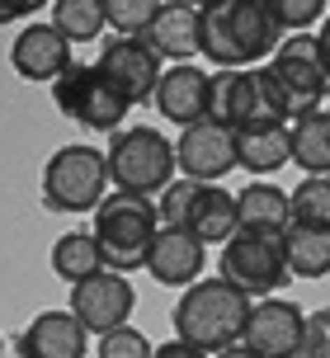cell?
<instances>
[{"instance_id": "1", "label": "cell", "mask_w": 330, "mask_h": 358, "mask_svg": "<svg viewBox=\"0 0 330 358\" xmlns=\"http://www.w3.org/2000/svg\"><path fill=\"white\" fill-rule=\"evenodd\" d=\"M250 297L236 292L222 278H199L194 287H184L180 302H175V340L194 344L203 354H227L245 340V325H250Z\"/></svg>"}, {"instance_id": "2", "label": "cell", "mask_w": 330, "mask_h": 358, "mask_svg": "<svg viewBox=\"0 0 330 358\" xmlns=\"http://www.w3.org/2000/svg\"><path fill=\"white\" fill-rule=\"evenodd\" d=\"M161 227L165 222H161L156 198H137V194L113 189V194L94 208V245L104 255V268H109V273L147 268Z\"/></svg>"}, {"instance_id": "3", "label": "cell", "mask_w": 330, "mask_h": 358, "mask_svg": "<svg viewBox=\"0 0 330 358\" xmlns=\"http://www.w3.org/2000/svg\"><path fill=\"white\" fill-rule=\"evenodd\" d=\"M109 161L104 151L90 142H66L57 146L48 165H43V203L52 213H66V217H80V213H94L104 198H109Z\"/></svg>"}, {"instance_id": "4", "label": "cell", "mask_w": 330, "mask_h": 358, "mask_svg": "<svg viewBox=\"0 0 330 358\" xmlns=\"http://www.w3.org/2000/svg\"><path fill=\"white\" fill-rule=\"evenodd\" d=\"M104 161H109L113 189L137 194V198L165 194L175 184V170H180L175 165V142L165 132H156V127H123V132H113Z\"/></svg>"}, {"instance_id": "5", "label": "cell", "mask_w": 330, "mask_h": 358, "mask_svg": "<svg viewBox=\"0 0 330 358\" xmlns=\"http://www.w3.org/2000/svg\"><path fill=\"white\" fill-rule=\"evenodd\" d=\"M217 278L245 292L250 302H264L269 292L288 283V259H283V236L264 231H236L217 255Z\"/></svg>"}, {"instance_id": "6", "label": "cell", "mask_w": 330, "mask_h": 358, "mask_svg": "<svg viewBox=\"0 0 330 358\" xmlns=\"http://www.w3.org/2000/svg\"><path fill=\"white\" fill-rule=\"evenodd\" d=\"M52 104L66 118H76L80 127H90V132H123V118H128V108H132L99 76V66H80V62L66 76L52 80Z\"/></svg>"}, {"instance_id": "7", "label": "cell", "mask_w": 330, "mask_h": 358, "mask_svg": "<svg viewBox=\"0 0 330 358\" xmlns=\"http://www.w3.org/2000/svg\"><path fill=\"white\" fill-rule=\"evenodd\" d=\"M269 76L288 94V108H293L297 118L302 113H316L321 99L330 94V71H326V62H321L316 34H288L283 38L274 62H269Z\"/></svg>"}, {"instance_id": "8", "label": "cell", "mask_w": 330, "mask_h": 358, "mask_svg": "<svg viewBox=\"0 0 330 358\" xmlns=\"http://www.w3.org/2000/svg\"><path fill=\"white\" fill-rule=\"evenodd\" d=\"M94 66H99V76H104L128 104L156 99V85H161V76H165V62L151 52L147 38H113V43H104V52H99Z\"/></svg>"}, {"instance_id": "9", "label": "cell", "mask_w": 330, "mask_h": 358, "mask_svg": "<svg viewBox=\"0 0 330 358\" xmlns=\"http://www.w3.org/2000/svg\"><path fill=\"white\" fill-rule=\"evenodd\" d=\"M241 344L255 358H302L307 354V316H302V306L283 302V297L255 302Z\"/></svg>"}, {"instance_id": "10", "label": "cell", "mask_w": 330, "mask_h": 358, "mask_svg": "<svg viewBox=\"0 0 330 358\" xmlns=\"http://www.w3.org/2000/svg\"><path fill=\"white\" fill-rule=\"evenodd\" d=\"M175 165L194 184H222V179L236 170V132L213 123V118L184 127L180 142H175Z\"/></svg>"}, {"instance_id": "11", "label": "cell", "mask_w": 330, "mask_h": 358, "mask_svg": "<svg viewBox=\"0 0 330 358\" xmlns=\"http://www.w3.org/2000/svg\"><path fill=\"white\" fill-rule=\"evenodd\" d=\"M132 306H137V292H132V283L123 278V273H94L90 283L71 287V316L90 335H113V330H123L132 316Z\"/></svg>"}, {"instance_id": "12", "label": "cell", "mask_w": 330, "mask_h": 358, "mask_svg": "<svg viewBox=\"0 0 330 358\" xmlns=\"http://www.w3.org/2000/svg\"><path fill=\"white\" fill-rule=\"evenodd\" d=\"M151 104L161 108V118L170 123L194 127V123H208V104H213V76L203 66H165L161 85H156V99Z\"/></svg>"}, {"instance_id": "13", "label": "cell", "mask_w": 330, "mask_h": 358, "mask_svg": "<svg viewBox=\"0 0 330 358\" xmlns=\"http://www.w3.org/2000/svg\"><path fill=\"white\" fill-rule=\"evenodd\" d=\"M10 66H15L24 80H48V85H52L57 76H66L76 66L71 43L57 34L52 24H29V29H19L15 43H10Z\"/></svg>"}, {"instance_id": "14", "label": "cell", "mask_w": 330, "mask_h": 358, "mask_svg": "<svg viewBox=\"0 0 330 358\" xmlns=\"http://www.w3.org/2000/svg\"><path fill=\"white\" fill-rule=\"evenodd\" d=\"M90 330L76 321L71 311H38L34 321L19 330L15 354L19 358H85Z\"/></svg>"}, {"instance_id": "15", "label": "cell", "mask_w": 330, "mask_h": 358, "mask_svg": "<svg viewBox=\"0 0 330 358\" xmlns=\"http://www.w3.org/2000/svg\"><path fill=\"white\" fill-rule=\"evenodd\" d=\"M203 264H208V245H199L184 227H161L147 259V273L165 287H194Z\"/></svg>"}, {"instance_id": "16", "label": "cell", "mask_w": 330, "mask_h": 358, "mask_svg": "<svg viewBox=\"0 0 330 358\" xmlns=\"http://www.w3.org/2000/svg\"><path fill=\"white\" fill-rule=\"evenodd\" d=\"M184 231L194 236L199 245H227L241 231L236 217V194H227L222 184H199V194L184 213Z\"/></svg>"}, {"instance_id": "17", "label": "cell", "mask_w": 330, "mask_h": 358, "mask_svg": "<svg viewBox=\"0 0 330 358\" xmlns=\"http://www.w3.org/2000/svg\"><path fill=\"white\" fill-rule=\"evenodd\" d=\"M151 52L170 66H189L199 57V5H161L156 24L147 29Z\"/></svg>"}, {"instance_id": "18", "label": "cell", "mask_w": 330, "mask_h": 358, "mask_svg": "<svg viewBox=\"0 0 330 358\" xmlns=\"http://www.w3.org/2000/svg\"><path fill=\"white\" fill-rule=\"evenodd\" d=\"M236 217H241V231L283 236L288 227H293V203H288V194H283L278 184L250 179V184L236 194Z\"/></svg>"}, {"instance_id": "19", "label": "cell", "mask_w": 330, "mask_h": 358, "mask_svg": "<svg viewBox=\"0 0 330 358\" xmlns=\"http://www.w3.org/2000/svg\"><path fill=\"white\" fill-rule=\"evenodd\" d=\"M293 161V127H241L236 132V165L245 175H278Z\"/></svg>"}, {"instance_id": "20", "label": "cell", "mask_w": 330, "mask_h": 358, "mask_svg": "<svg viewBox=\"0 0 330 358\" xmlns=\"http://www.w3.org/2000/svg\"><path fill=\"white\" fill-rule=\"evenodd\" d=\"M199 52L217 66V71H245L250 62L236 43V29H231V0H217V5H199Z\"/></svg>"}, {"instance_id": "21", "label": "cell", "mask_w": 330, "mask_h": 358, "mask_svg": "<svg viewBox=\"0 0 330 358\" xmlns=\"http://www.w3.org/2000/svg\"><path fill=\"white\" fill-rule=\"evenodd\" d=\"M231 29H236V43L250 66L259 57H274L283 43V29H278L269 0H231Z\"/></svg>"}, {"instance_id": "22", "label": "cell", "mask_w": 330, "mask_h": 358, "mask_svg": "<svg viewBox=\"0 0 330 358\" xmlns=\"http://www.w3.org/2000/svg\"><path fill=\"white\" fill-rule=\"evenodd\" d=\"M293 108L288 94L278 90L269 66H245V104H241V127H288ZM236 127V132H241Z\"/></svg>"}, {"instance_id": "23", "label": "cell", "mask_w": 330, "mask_h": 358, "mask_svg": "<svg viewBox=\"0 0 330 358\" xmlns=\"http://www.w3.org/2000/svg\"><path fill=\"white\" fill-rule=\"evenodd\" d=\"M283 259L297 278H326L330 273V227H288L283 231Z\"/></svg>"}, {"instance_id": "24", "label": "cell", "mask_w": 330, "mask_h": 358, "mask_svg": "<svg viewBox=\"0 0 330 358\" xmlns=\"http://www.w3.org/2000/svg\"><path fill=\"white\" fill-rule=\"evenodd\" d=\"M293 165L302 175H330V108L302 113L293 123Z\"/></svg>"}, {"instance_id": "25", "label": "cell", "mask_w": 330, "mask_h": 358, "mask_svg": "<svg viewBox=\"0 0 330 358\" xmlns=\"http://www.w3.org/2000/svg\"><path fill=\"white\" fill-rule=\"evenodd\" d=\"M52 268L62 283H90L94 273H104V255H99V245H94V231H66L57 236L52 245Z\"/></svg>"}, {"instance_id": "26", "label": "cell", "mask_w": 330, "mask_h": 358, "mask_svg": "<svg viewBox=\"0 0 330 358\" xmlns=\"http://www.w3.org/2000/svg\"><path fill=\"white\" fill-rule=\"evenodd\" d=\"M48 24L66 43H90V38H99V29L109 19H104V0H52V19Z\"/></svg>"}, {"instance_id": "27", "label": "cell", "mask_w": 330, "mask_h": 358, "mask_svg": "<svg viewBox=\"0 0 330 358\" xmlns=\"http://www.w3.org/2000/svg\"><path fill=\"white\" fill-rule=\"evenodd\" d=\"M288 203H293V227H330V179L307 175L288 194Z\"/></svg>"}, {"instance_id": "28", "label": "cell", "mask_w": 330, "mask_h": 358, "mask_svg": "<svg viewBox=\"0 0 330 358\" xmlns=\"http://www.w3.org/2000/svg\"><path fill=\"white\" fill-rule=\"evenodd\" d=\"M241 104H245V71H213V104L208 118L222 127H241Z\"/></svg>"}, {"instance_id": "29", "label": "cell", "mask_w": 330, "mask_h": 358, "mask_svg": "<svg viewBox=\"0 0 330 358\" xmlns=\"http://www.w3.org/2000/svg\"><path fill=\"white\" fill-rule=\"evenodd\" d=\"M161 15V0H104V19L118 38H147V29Z\"/></svg>"}, {"instance_id": "30", "label": "cell", "mask_w": 330, "mask_h": 358, "mask_svg": "<svg viewBox=\"0 0 330 358\" xmlns=\"http://www.w3.org/2000/svg\"><path fill=\"white\" fill-rule=\"evenodd\" d=\"M269 10H274L283 34H307L316 19L326 15V0H269Z\"/></svg>"}, {"instance_id": "31", "label": "cell", "mask_w": 330, "mask_h": 358, "mask_svg": "<svg viewBox=\"0 0 330 358\" xmlns=\"http://www.w3.org/2000/svg\"><path fill=\"white\" fill-rule=\"evenodd\" d=\"M99 358H156V344L142 330L123 325V330H113V335L99 340Z\"/></svg>"}, {"instance_id": "32", "label": "cell", "mask_w": 330, "mask_h": 358, "mask_svg": "<svg viewBox=\"0 0 330 358\" xmlns=\"http://www.w3.org/2000/svg\"><path fill=\"white\" fill-rule=\"evenodd\" d=\"M199 194V184L194 179H175L161 198H156V208H161V222L165 227H184V213H189V203Z\"/></svg>"}, {"instance_id": "33", "label": "cell", "mask_w": 330, "mask_h": 358, "mask_svg": "<svg viewBox=\"0 0 330 358\" xmlns=\"http://www.w3.org/2000/svg\"><path fill=\"white\" fill-rule=\"evenodd\" d=\"M156 358H208V354L194 349V344H184V340H170V344H156Z\"/></svg>"}, {"instance_id": "34", "label": "cell", "mask_w": 330, "mask_h": 358, "mask_svg": "<svg viewBox=\"0 0 330 358\" xmlns=\"http://www.w3.org/2000/svg\"><path fill=\"white\" fill-rule=\"evenodd\" d=\"M29 19V5H0V24H24Z\"/></svg>"}, {"instance_id": "35", "label": "cell", "mask_w": 330, "mask_h": 358, "mask_svg": "<svg viewBox=\"0 0 330 358\" xmlns=\"http://www.w3.org/2000/svg\"><path fill=\"white\" fill-rule=\"evenodd\" d=\"M316 48H321V62H326V71H330V19L316 29Z\"/></svg>"}, {"instance_id": "36", "label": "cell", "mask_w": 330, "mask_h": 358, "mask_svg": "<svg viewBox=\"0 0 330 358\" xmlns=\"http://www.w3.org/2000/svg\"><path fill=\"white\" fill-rule=\"evenodd\" d=\"M217 358H255V354H250L245 344H236V349H227V354H217Z\"/></svg>"}, {"instance_id": "37", "label": "cell", "mask_w": 330, "mask_h": 358, "mask_svg": "<svg viewBox=\"0 0 330 358\" xmlns=\"http://www.w3.org/2000/svg\"><path fill=\"white\" fill-rule=\"evenodd\" d=\"M0 354H5V340H0Z\"/></svg>"}]
</instances>
